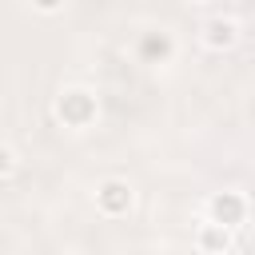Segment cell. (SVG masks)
Segmentation results:
<instances>
[{
	"label": "cell",
	"mask_w": 255,
	"mask_h": 255,
	"mask_svg": "<svg viewBox=\"0 0 255 255\" xmlns=\"http://www.w3.org/2000/svg\"><path fill=\"white\" fill-rule=\"evenodd\" d=\"M40 4H44V8H48V4H56V0H40Z\"/></svg>",
	"instance_id": "cell-5"
},
{
	"label": "cell",
	"mask_w": 255,
	"mask_h": 255,
	"mask_svg": "<svg viewBox=\"0 0 255 255\" xmlns=\"http://www.w3.org/2000/svg\"><path fill=\"white\" fill-rule=\"evenodd\" d=\"M227 36H231V28H227V24H215V28H211V40H215V44H219V40H227Z\"/></svg>",
	"instance_id": "cell-3"
},
{
	"label": "cell",
	"mask_w": 255,
	"mask_h": 255,
	"mask_svg": "<svg viewBox=\"0 0 255 255\" xmlns=\"http://www.w3.org/2000/svg\"><path fill=\"white\" fill-rule=\"evenodd\" d=\"M4 167H8V151H0V171H4Z\"/></svg>",
	"instance_id": "cell-4"
},
{
	"label": "cell",
	"mask_w": 255,
	"mask_h": 255,
	"mask_svg": "<svg viewBox=\"0 0 255 255\" xmlns=\"http://www.w3.org/2000/svg\"><path fill=\"white\" fill-rule=\"evenodd\" d=\"M215 215L231 223V219H239V203H235L231 195H223V199H215Z\"/></svg>",
	"instance_id": "cell-1"
},
{
	"label": "cell",
	"mask_w": 255,
	"mask_h": 255,
	"mask_svg": "<svg viewBox=\"0 0 255 255\" xmlns=\"http://www.w3.org/2000/svg\"><path fill=\"white\" fill-rule=\"evenodd\" d=\"M104 203H108V207H112V211H116V207H124V203H128V191H124V187H116V183H112V187H104Z\"/></svg>",
	"instance_id": "cell-2"
}]
</instances>
